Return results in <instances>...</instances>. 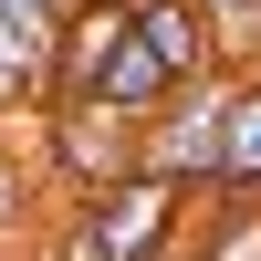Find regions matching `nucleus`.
I'll use <instances>...</instances> for the list:
<instances>
[{"instance_id":"1","label":"nucleus","mask_w":261,"mask_h":261,"mask_svg":"<svg viewBox=\"0 0 261 261\" xmlns=\"http://www.w3.org/2000/svg\"><path fill=\"white\" fill-rule=\"evenodd\" d=\"M230 84L241 73H199V84H178V94L157 105V115L136 125V178H157V188H178V199H220V146H230Z\"/></svg>"},{"instance_id":"2","label":"nucleus","mask_w":261,"mask_h":261,"mask_svg":"<svg viewBox=\"0 0 261 261\" xmlns=\"http://www.w3.org/2000/svg\"><path fill=\"white\" fill-rule=\"evenodd\" d=\"M73 230H84L94 261H178L188 251V199L157 188V178H125V188H105V199H84Z\"/></svg>"},{"instance_id":"3","label":"nucleus","mask_w":261,"mask_h":261,"mask_svg":"<svg viewBox=\"0 0 261 261\" xmlns=\"http://www.w3.org/2000/svg\"><path fill=\"white\" fill-rule=\"evenodd\" d=\"M32 125H42V157L73 199H105V188L136 178V125L115 105H32Z\"/></svg>"},{"instance_id":"4","label":"nucleus","mask_w":261,"mask_h":261,"mask_svg":"<svg viewBox=\"0 0 261 261\" xmlns=\"http://www.w3.org/2000/svg\"><path fill=\"white\" fill-rule=\"evenodd\" d=\"M136 42V0H73V21H63V53H53V94L42 105H94L105 63Z\"/></svg>"},{"instance_id":"5","label":"nucleus","mask_w":261,"mask_h":261,"mask_svg":"<svg viewBox=\"0 0 261 261\" xmlns=\"http://www.w3.org/2000/svg\"><path fill=\"white\" fill-rule=\"evenodd\" d=\"M136 42H146V53H157L178 84L220 73V21H209L199 0H136Z\"/></svg>"},{"instance_id":"6","label":"nucleus","mask_w":261,"mask_h":261,"mask_svg":"<svg viewBox=\"0 0 261 261\" xmlns=\"http://www.w3.org/2000/svg\"><path fill=\"white\" fill-rule=\"evenodd\" d=\"M261 199V73L230 84V146H220V199L209 209H251Z\"/></svg>"},{"instance_id":"7","label":"nucleus","mask_w":261,"mask_h":261,"mask_svg":"<svg viewBox=\"0 0 261 261\" xmlns=\"http://www.w3.org/2000/svg\"><path fill=\"white\" fill-rule=\"evenodd\" d=\"M21 220H32V178H21V157L0 146V241H21Z\"/></svg>"},{"instance_id":"8","label":"nucleus","mask_w":261,"mask_h":261,"mask_svg":"<svg viewBox=\"0 0 261 261\" xmlns=\"http://www.w3.org/2000/svg\"><path fill=\"white\" fill-rule=\"evenodd\" d=\"M199 11H209V21H220V32H230V21H251V11H261V0H199Z\"/></svg>"}]
</instances>
